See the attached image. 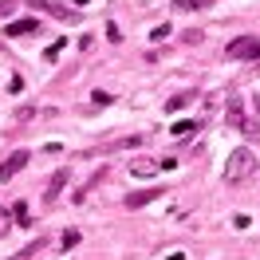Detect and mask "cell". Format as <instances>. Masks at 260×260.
Masks as SVG:
<instances>
[{"mask_svg":"<svg viewBox=\"0 0 260 260\" xmlns=\"http://www.w3.org/2000/svg\"><path fill=\"white\" fill-rule=\"evenodd\" d=\"M229 59H256L260 55V40H252V36H241V40H233L225 48Z\"/></svg>","mask_w":260,"mask_h":260,"instance_id":"cell-2","label":"cell"},{"mask_svg":"<svg viewBox=\"0 0 260 260\" xmlns=\"http://www.w3.org/2000/svg\"><path fill=\"white\" fill-rule=\"evenodd\" d=\"M8 229H12V221H8V213L0 209V237H4V233H8Z\"/></svg>","mask_w":260,"mask_h":260,"instance_id":"cell-15","label":"cell"},{"mask_svg":"<svg viewBox=\"0 0 260 260\" xmlns=\"http://www.w3.org/2000/svg\"><path fill=\"white\" fill-rule=\"evenodd\" d=\"M107 103H111V95H107V91H95V95H91V107H107Z\"/></svg>","mask_w":260,"mask_h":260,"instance_id":"cell-12","label":"cell"},{"mask_svg":"<svg viewBox=\"0 0 260 260\" xmlns=\"http://www.w3.org/2000/svg\"><path fill=\"white\" fill-rule=\"evenodd\" d=\"M59 51H63V40H59V44H51V48L44 51V55H48V59H59Z\"/></svg>","mask_w":260,"mask_h":260,"instance_id":"cell-13","label":"cell"},{"mask_svg":"<svg viewBox=\"0 0 260 260\" xmlns=\"http://www.w3.org/2000/svg\"><path fill=\"white\" fill-rule=\"evenodd\" d=\"M166 260H185V252H170V256H166Z\"/></svg>","mask_w":260,"mask_h":260,"instance_id":"cell-16","label":"cell"},{"mask_svg":"<svg viewBox=\"0 0 260 260\" xmlns=\"http://www.w3.org/2000/svg\"><path fill=\"white\" fill-rule=\"evenodd\" d=\"M154 197H162L158 189H142V193H130L126 197V209H142V205H150Z\"/></svg>","mask_w":260,"mask_h":260,"instance_id":"cell-5","label":"cell"},{"mask_svg":"<svg viewBox=\"0 0 260 260\" xmlns=\"http://www.w3.org/2000/svg\"><path fill=\"white\" fill-rule=\"evenodd\" d=\"M256 111H260V107H256Z\"/></svg>","mask_w":260,"mask_h":260,"instance_id":"cell-18","label":"cell"},{"mask_svg":"<svg viewBox=\"0 0 260 260\" xmlns=\"http://www.w3.org/2000/svg\"><path fill=\"white\" fill-rule=\"evenodd\" d=\"M16 221H20V225H24V229L32 225V213H28V205H24V201H20V205H16Z\"/></svg>","mask_w":260,"mask_h":260,"instance_id":"cell-9","label":"cell"},{"mask_svg":"<svg viewBox=\"0 0 260 260\" xmlns=\"http://www.w3.org/2000/svg\"><path fill=\"white\" fill-rule=\"evenodd\" d=\"M166 36H170V24H158V28H154V36H150V40H166Z\"/></svg>","mask_w":260,"mask_h":260,"instance_id":"cell-14","label":"cell"},{"mask_svg":"<svg viewBox=\"0 0 260 260\" xmlns=\"http://www.w3.org/2000/svg\"><path fill=\"white\" fill-rule=\"evenodd\" d=\"M36 28H40V20H32V16H28V20H16V24L8 28V36H32Z\"/></svg>","mask_w":260,"mask_h":260,"instance_id":"cell-6","label":"cell"},{"mask_svg":"<svg viewBox=\"0 0 260 260\" xmlns=\"http://www.w3.org/2000/svg\"><path fill=\"white\" fill-rule=\"evenodd\" d=\"M24 166H28V150H16V154H12V158H8V162L0 166V181L16 178V174H20V170H24Z\"/></svg>","mask_w":260,"mask_h":260,"instance_id":"cell-3","label":"cell"},{"mask_svg":"<svg viewBox=\"0 0 260 260\" xmlns=\"http://www.w3.org/2000/svg\"><path fill=\"white\" fill-rule=\"evenodd\" d=\"M79 244V229H67L63 233V248H75Z\"/></svg>","mask_w":260,"mask_h":260,"instance_id":"cell-10","label":"cell"},{"mask_svg":"<svg viewBox=\"0 0 260 260\" xmlns=\"http://www.w3.org/2000/svg\"><path fill=\"white\" fill-rule=\"evenodd\" d=\"M130 174H134V178H154V174H158V162H154V158H134V162H130Z\"/></svg>","mask_w":260,"mask_h":260,"instance_id":"cell-4","label":"cell"},{"mask_svg":"<svg viewBox=\"0 0 260 260\" xmlns=\"http://www.w3.org/2000/svg\"><path fill=\"white\" fill-rule=\"evenodd\" d=\"M252 166H256L252 150H237V154L229 158V166H225V181H241L244 174H252Z\"/></svg>","mask_w":260,"mask_h":260,"instance_id":"cell-1","label":"cell"},{"mask_svg":"<svg viewBox=\"0 0 260 260\" xmlns=\"http://www.w3.org/2000/svg\"><path fill=\"white\" fill-rule=\"evenodd\" d=\"M67 185V170H59V174H55V178L48 181V201H55V197H59V189H63Z\"/></svg>","mask_w":260,"mask_h":260,"instance_id":"cell-7","label":"cell"},{"mask_svg":"<svg viewBox=\"0 0 260 260\" xmlns=\"http://www.w3.org/2000/svg\"><path fill=\"white\" fill-rule=\"evenodd\" d=\"M75 4H91V0H75Z\"/></svg>","mask_w":260,"mask_h":260,"instance_id":"cell-17","label":"cell"},{"mask_svg":"<svg viewBox=\"0 0 260 260\" xmlns=\"http://www.w3.org/2000/svg\"><path fill=\"white\" fill-rule=\"evenodd\" d=\"M189 99H193V95H174V99H170V103H166V107H170V111H181V107H185Z\"/></svg>","mask_w":260,"mask_h":260,"instance_id":"cell-11","label":"cell"},{"mask_svg":"<svg viewBox=\"0 0 260 260\" xmlns=\"http://www.w3.org/2000/svg\"><path fill=\"white\" fill-rule=\"evenodd\" d=\"M170 134H174V138H193V134H197V126H193V122H178V126L170 130Z\"/></svg>","mask_w":260,"mask_h":260,"instance_id":"cell-8","label":"cell"}]
</instances>
